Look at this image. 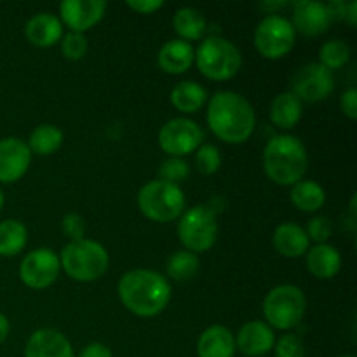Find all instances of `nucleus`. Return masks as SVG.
<instances>
[{
  "instance_id": "f257e3e1",
  "label": "nucleus",
  "mask_w": 357,
  "mask_h": 357,
  "mask_svg": "<svg viewBox=\"0 0 357 357\" xmlns=\"http://www.w3.org/2000/svg\"><path fill=\"white\" fill-rule=\"evenodd\" d=\"M208 124L222 142L239 145L253 135L257 117L246 98L232 91H220L208 105Z\"/></svg>"
},
{
  "instance_id": "f03ea898",
  "label": "nucleus",
  "mask_w": 357,
  "mask_h": 357,
  "mask_svg": "<svg viewBox=\"0 0 357 357\" xmlns=\"http://www.w3.org/2000/svg\"><path fill=\"white\" fill-rule=\"evenodd\" d=\"M119 296L129 312L139 317H152L167 307L171 286L159 272L136 268L121 279Z\"/></svg>"
},
{
  "instance_id": "7ed1b4c3",
  "label": "nucleus",
  "mask_w": 357,
  "mask_h": 357,
  "mask_svg": "<svg viewBox=\"0 0 357 357\" xmlns=\"http://www.w3.org/2000/svg\"><path fill=\"white\" fill-rule=\"evenodd\" d=\"M309 166L305 145L291 135L272 138L264 150V167L274 183L288 187L298 183Z\"/></svg>"
},
{
  "instance_id": "20e7f679",
  "label": "nucleus",
  "mask_w": 357,
  "mask_h": 357,
  "mask_svg": "<svg viewBox=\"0 0 357 357\" xmlns=\"http://www.w3.org/2000/svg\"><path fill=\"white\" fill-rule=\"evenodd\" d=\"M108 264L110 258L107 250L100 243L89 239L68 243L59 255L63 271L79 282H91L103 278L108 271Z\"/></svg>"
},
{
  "instance_id": "39448f33",
  "label": "nucleus",
  "mask_w": 357,
  "mask_h": 357,
  "mask_svg": "<svg viewBox=\"0 0 357 357\" xmlns=\"http://www.w3.org/2000/svg\"><path fill=\"white\" fill-rule=\"evenodd\" d=\"M197 68L209 80H229L241 70L243 58L236 45L223 37H209L195 52Z\"/></svg>"
},
{
  "instance_id": "423d86ee",
  "label": "nucleus",
  "mask_w": 357,
  "mask_h": 357,
  "mask_svg": "<svg viewBox=\"0 0 357 357\" xmlns=\"http://www.w3.org/2000/svg\"><path fill=\"white\" fill-rule=\"evenodd\" d=\"M138 208L152 222H173L185 211L183 190L178 185L153 180L139 190Z\"/></svg>"
},
{
  "instance_id": "0eeeda50",
  "label": "nucleus",
  "mask_w": 357,
  "mask_h": 357,
  "mask_svg": "<svg viewBox=\"0 0 357 357\" xmlns=\"http://www.w3.org/2000/svg\"><path fill=\"white\" fill-rule=\"evenodd\" d=\"M307 300L302 289L282 284L271 289L264 300V316L275 330H291L305 316Z\"/></svg>"
},
{
  "instance_id": "6e6552de",
  "label": "nucleus",
  "mask_w": 357,
  "mask_h": 357,
  "mask_svg": "<svg viewBox=\"0 0 357 357\" xmlns=\"http://www.w3.org/2000/svg\"><path fill=\"white\" fill-rule=\"evenodd\" d=\"M178 236L190 253L197 255L209 251L218 237L215 213L208 206H194L183 211L178 223Z\"/></svg>"
},
{
  "instance_id": "1a4fd4ad",
  "label": "nucleus",
  "mask_w": 357,
  "mask_h": 357,
  "mask_svg": "<svg viewBox=\"0 0 357 357\" xmlns=\"http://www.w3.org/2000/svg\"><path fill=\"white\" fill-rule=\"evenodd\" d=\"M296 31L291 21L279 14H268L255 30V47L264 58L281 59L295 45Z\"/></svg>"
},
{
  "instance_id": "9d476101",
  "label": "nucleus",
  "mask_w": 357,
  "mask_h": 357,
  "mask_svg": "<svg viewBox=\"0 0 357 357\" xmlns=\"http://www.w3.org/2000/svg\"><path fill=\"white\" fill-rule=\"evenodd\" d=\"M204 132L199 128L197 122L190 119H173L166 122L159 131L160 149L171 157H183L195 152L202 145Z\"/></svg>"
},
{
  "instance_id": "9b49d317",
  "label": "nucleus",
  "mask_w": 357,
  "mask_h": 357,
  "mask_svg": "<svg viewBox=\"0 0 357 357\" xmlns=\"http://www.w3.org/2000/svg\"><path fill=\"white\" fill-rule=\"evenodd\" d=\"M291 93L298 98L300 101L307 103H317L323 101L333 93L335 89V77L333 72L324 68L319 63H309L303 68L293 75L291 79Z\"/></svg>"
},
{
  "instance_id": "f8f14e48",
  "label": "nucleus",
  "mask_w": 357,
  "mask_h": 357,
  "mask_svg": "<svg viewBox=\"0 0 357 357\" xmlns=\"http://www.w3.org/2000/svg\"><path fill=\"white\" fill-rule=\"evenodd\" d=\"M59 257L47 248L30 251L20 265V278L28 288H49L59 275Z\"/></svg>"
},
{
  "instance_id": "ddd939ff",
  "label": "nucleus",
  "mask_w": 357,
  "mask_h": 357,
  "mask_svg": "<svg viewBox=\"0 0 357 357\" xmlns=\"http://www.w3.org/2000/svg\"><path fill=\"white\" fill-rule=\"evenodd\" d=\"M107 10L103 0H65L59 6L61 21L73 33H84L98 24Z\"/></svg>"
},
{
  "instance_id": "4468645a",
  "label": "nucleus",
  "mask_w": 357,
  "mask_h": 357,
  "mask_svg": "<svg viewBox=\"0 0 357 357\" xmlns=\"http://www.w3.org/2000/svg\"><path fill=\"white\" fill-rule=\"evenodd\" d=\"M31 162V152L20 138L0 139V181L14 183L24 176Z\"/></svg>"
},
{
  "instance_id": "2eb2a0df",
  "label": "nucleus",
  "mask_w": 357,
  "mask_h": 357,
  "mask_svg": "<svg viewBox=\"0 0 357 357\" xmlns=\"http://www.w3.org/2000/svg\"><path fill=\"white\" fill-rule=\"evenodd\" d=\"M331 23L330 13L326 9V3L312 2V0H302L293 6V28L295 31L307 35V37H316L324 33Z\"/></svg>"
},
{
  "instance_id": "dca6fc26",
  "label": "nucleus",
  "mask_w": 357,
  "mask_h": 357,
  "mask_svg": "<svg viewBox=\"0 0 357 357\" xmlns=\"http://www.w3.org/2000/svg\"><path fill=\"white\" fill-rule=\"evenodd\" d=\"M275 337L268 324L261 321H250L239 330L236 337V349L244 356L261 357L274 349Z\"/></svg>"
},
{
  "instance_id": "f3484780",
  "label": "nucleus",
  "mask_w": 357,
  "mask_h": 357,
  "mask_svg": "<svg viewBox=\"0 0 357 357\" xmlns=\"http://www.w3.org/2000/svg\"><path fill=\"white\" fill-rule=\"evenodd\" d=\"M24 357H75V354L65 335L44 328L28 338Z\"/></svg>"
},
{
  "instance_id": "a211bd4d",
  "label": "nucleus",
  "mask_w": 357,
  "mask_h": 357,
  "mask_svg": "<svg viewBox=\"0 0 357 357\" xmlns=\"http://www.w3.org/2000/svg\"><path fill=\"white\" fill-rule=\"evenodd\" d=\"M194 47H192L190 42H185L181 38L166 42L160 47L159 56H157V63H159L160 70L171 73V75H180V73L187 72L192 63H194Z\"/></svg>"
},
{
  "instance_id": "6ab92c4d",
  "label": "nucleus",
  "mask_w": 357,
  "mask_h": 357,
  "mask_svg": "<svg viewBox=\"0 0 357 357\" xmlns=\"http://www.w3.org/2000/svg\"><path fill=\"white\" fill-rule=\"evenodd\" d=\"M24 33L28 40L37 47H51L63 38V24L52 14L40 13L28 20Z\"/></svg>"
},
{
  "instance_id": "aec40b11",
  "label": "nucleus",
  "mask_w": 357,
  "mask_h": 357,
  "mask_svg": "<svg viewBox=\"0 0 357 357\" xmlns=\"http://www.w3.org/2000/svg\"><path fill=\"white\" fill-rule=\"evenodd\" d=\"M275 251L286 258H298L309 251V237L305 230L291 222L281 223L272 237Z\"/></svg>"
},
{
  "instance_id": "412c9836",
  "label": "nucleus",
  "mask_w": 357,
  "mask_h": 357,
  "mask_svg": "<svg viewBox=\"0 0 357 357\" xmlns=\"http://www.w3.org/2000/svg\"><path fill=\"white\" fill-rule=\"evenodd\" d=\"M199 357H234L236 354V338L225 326H209L202 331L197 342Z\"/></svg>"
},
{
  "instance_id": "4be33fe9",
  "label": "nucleus",
  "mask_w": 357,
  "mask_h": 357,
  "mask_svg": "<svg viewBox=\"0 0 357 357\" xmlns=\"http://www.w3.org/2000/svg\"><path fill=\"white\" fill-rule=\"evenodd\" d=\"M307 267L316 278L331 279L340 272L342 257L331 244H317L307 255Z\"/></svg>"
},
{
  "instance_id": "5701e85b",
  "label": "nucleus",
  "mask_w": 357,
  "mask_h": 357,
  "mask_svg": "<svg viewBox=\"0 0 357 357\" xmlns=\"http://www.w3.org/2000/svg\"><path fill=\"white\" fill-rule=\"evenodd\" d=\"M303 114L302 101L288 91L274 98L271 105V121L281 129H293L300 122Z\"/></svg>"
},
{
  "instance_id": "b1692460",
  "label": "nucleus",
  "mask_w": 357,
  "mask_h": 357,
  "mask_svg": "<svg viewBox=\"0 0 357 357\" xmlns=\"http://www.w3.org/2000/svg\"><path fill=\"white\" fill-rule=\"evenodd\" d=\"M171 103L178 112L183 114H195L204 107L208 101V91L197 82L185 80V82L176 84L171 91Z\"/></svg>"
},
{
  "instance_id": "393cba45",
  "label": "nucleus",
  "mask_w": 357,
  "mask_h": 357,
  "mask_svg": "<svg viewBox=\"0 0 357 357\" xmlns=\"http://www.w3.org/2000/svg\"><path fill=\"white\" fill-rule=\"evenodd\" d=\"M291 202L303 213H316L326 202L323 187L312 180H300L291 188Z\"/></svg>"
},
{
  "instance_id": "a878e982",
  "label": "nucleus",
  "mask_w": 357,
  "mask_h": 357,
  "mask_svg": "<svg viewBox=\"0 0 357 357\" xmlns=\"http://www.w3.org/2000/svg\"><path fill=\"white\" fill-rule=\"evenodd\" d=\"M174 31L181 37V40H201L202 35L206 33V20L201 10L194 7H183L176 10L173 17Z\"/></svg>"
},
{
  "instance_id": "bb28decb",
  "label": "nucleus",
  "mask_w": 357,
  "mask_h": 357,
  "mask_svg": "<svg viewBox=\"0 0 357 357\" xmlns=\"http://www.w3.org/2000/svg\"><path fill=\"white\" fill-rule=\"evenodd\" d=\"M63 145V131L56 126L42 124L31 131L30 139H28V149L31 153L37 155H51L58 152Z\"/></svg>"
},
{
  "instance_id": "cd10ccee",
  "label": "nucleus",
  "mask_w": 357,
  "mask_h": 357,
  "mask_svg": "<svg viewBox=\"0 0 357 357\" xmlns=\"http://www.w3.org/2000/svg\"><path fill=\"white\" fill-rule=\"evenodd\" d=\"M26 227L17 220L0 222V257H14L26 246Z\"/></svg>"
},
{
  "instance_id": "c85d7f7f",
  "label": "nucleus",
  "mask_w": 357,
  "mask_h": 357,
  "mask_svg": "<svg viewBox=\"0 0 357 357\" xmlns=\"http://www.w3.org/2000/svg\"><path fill=\"white\" fill-rule=\"evenodd\" d=\"M197 272L199 258L190 251H176L174 255H171L169 261H167V274L178 282L190 281L197 275Z\"/></svg>"
},
{
  "instance_id": "c756f323",
  "label": "nucleus",
  "mask_w": 357,
  "mask_h": 357,
  "mask_svg": "<svg viewBox=\"0 0 357 357\" xmlns=\"http://www.w3.org/2000/svg\"><path fill=\"white\" fill-rule=\"evenodd\" d=\"M319 59L324 68L333 72V70H340L342 66H345L351 59V47L345 44L344 40H330L321 47L319 51Z\"/></svg>"
},
{
  "instance_id": "7c9ffc66",
  "label": "nucleus",
  "mask_w": 357,
  "mask_h": 357,
  "mask_svg": "<svg viewBox=\"0 0 357 357\" xmlns=\"http://www.w3.org/2000/svg\"><path fill=\"white\" fill-rule=\"evenodd\" d=\"M222 166V155L215 145H201L195 150V167L204 176H211Z\"/></svg>"
},
{
  "instance_id": "2f4dec72",
  "label": "nucleus",
  "mask_w": 357,
  "mask_h": 357,
  "mask_svg": "<svg viewBox=\"0 0 357 357\" xmlns=\"http://www.w3.org/2000/svg\"><path fill=\"white\" fill-rule=\"evenodd\" d=\"M188 164L180 157H169L164 160L159 167V180L166 181V183L178 185L181 181L187 180L188 176Z\"/></svg>"
},
{
  "instance_id": "473e14b6",
  "label": "nucleus",
  "mask_w": 357,
  "mask_h": 357,
  "mask_svg": "<svg viewBox=\"0 0 357 357\" xmlns=\"http://www.w3.org/2000/svg\"><path fill=\"white\" fill-rule=\"evenodd\" d=\"M61 51L66 59H70V61H79V59H82L87 54V38L84 37V33L68 31L61 38Z\"/></svg>"
},
{
  "instance_id": "72a5a7b5",
  "label": "nucleus",
  "mask_w": 357,
  "mask_h": 357,
  "mask_svg": "<svg viewBox=\"0 0 357 357\" xmlns=\"http://www.w3.org/2000/svg\"><path fill=\"white\" fill-rule=\"evenodd\" d=\"M275 357H305V347L298 335H282L275 344Z\"/></svg>"
},
{
  "instance_id": "f704fd0d",
  "label": "nucleus",
  "mask_w": 357,
  "mask_h": 357,
  "mask_svg": "<svg viewBox=\"0 0 357 357\" xmlns=\"http://www.w3.org/2000/svg\"><path fill=\"white\" fill-rule=\"evenodd\" d=\"M331 232H333V225H331V220L326 216H316L309 222L307 227V237L309 241H316L317 244H326V241L330 239Z\"/></svg>"
},
{
  "instance_id": "c9c22d12",
  "label": "nucleus",
  "mask_w": 357,
  "mask_h": 357,
  "mask_svg": "<svg viewBox=\"0 0 357 357\" xmlns=\"http://www.w3.org/2000/svg\"><path fill=\"white\" fill-rule=\"evenodd\" d=\"M63 232L68 237L70 243L73 241H82L86 236V220L77 213H68L63 218Z\"/></svg>"
},
{
  "instance_id": "e433bc0d",
  "label": "nucleus",
  "mask_w": 357,
  "mask_h": 357,
  "mask_svg": "<svg viewBox=\"0 0 357 357\" xmlns=\"http://www.w3.org/2000/svg\"><path fill=\"white\" fill-rule=\"evenodd\" d=\"M340 107L344 115H347L349 119H354L357 117V89L356 87H349L340 98Z\"/></svg>"
},
{
  "instance_id": "4c0bfd02",
  "label": "nucleus",
  "mask_w": 357,
  "mask_h": 357,
  "mask_svg": "<svg viewBox=\"0 0 357 357\" xmlns=\"http://www.w3.org/2000/svg\"><path fill=\"white\" fill-rule=\"evenodd\" d=\"M164 3L160 2V0H136V2H131L129 0L128 2V7L129 9L136 10V13L139 14H152L155 13L157 9H160Z\"/></svg>"
},
{
  "instance_id": "58836bf2",
  "label": "nucleus",
  "mask_w": 357,
  "mask_h": 357,
  "mask_svg": "<svg viewBox=\"0 0 357 357\" xmlns=\"http://www.w3.org/2000/svg\"><path fill=\"white\" fill-rule=\"evenodd\" d=\"M79 357H112L110 349L103 344H89L82 349Z\"/></svg>"
},
{
  "instance_id": "ea45409f",
  "label": "nucleus",
  "mask_w": 357,
  "mask_h": 357,
  "mask_svg": "<svg viewBox=\"0 0 357 357\" xmlns=\"http://www.w3.org/2000/svg\"><path fill=\"white\" fill-rule=\"evenodd\" d=\"M345 20L351 23V26H356L357 24V2L347 3V13H345Z\"/></svg>"
},
{
  "instance_id": "a19ab883",
  "label": "nucleus",
  "mask_w": 357,
  "mask_h": 357,
  "mask_svg": "<svg viewBox=\"0 0 357 357\" xmlns=\"http://www.w3.org/2000/svg\"><path fill=\"white\" fill-rule=\"evenodd\" d=\"M10 331V326H9V319H7L3 314H0V344H2L3 340L7 338V335H9Z\"/></svg>"
},
{
  "instance_id": "79ce46f5",
  "label": "nucleus",
  "mask_w": 357,
  "mask_h": 357,
  "mask_svg": "<svg viewBox=\"0 0 357 357\" xmlns=\"http://www.w3.org/2000/svg\"><path fill=\"white\" fill-rule=\"evenodd\" d=\"M286 6V3L284 2H282V3H278V2H274V3H264V6H261V7H264V9H267V7H271V9H282V7H284Z\"/></svg>"
},
{
  "instance_id": "37998d69",
  "label": "nucleus",
  "mask_w": 357,
  "mask_h": 357,
  "mask_svg": "<svg viewBox=\"0 0 357 357\" xmlns=\"http://www.w3.org/2000/svg\"><path fill=\"white\" fill-rule=\"evenodd\" d=\"M2 206H3V194L2 190H0V209H2Z\"/></svg>"
},
{
  "instance_id": "c03bdc74",
  "label": "nucleus",
  "mask_w": 357,
  "mask_h": 357,
  "mask_svg": "<svg viewBox=\"0 0 357 357\" xmlns=\"http://www.w3.org/2000/svg\"><path fill=\"white\" fill-rule=\"evenodd\" d=\"M340 357H354V356H340Z\"/></svg>"
}]
</instances>
